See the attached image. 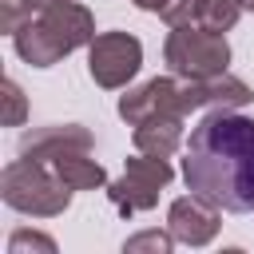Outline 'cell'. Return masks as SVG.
Instances as JSON below:
<instances>
[{
	"instance_id": "6da1fadb",
	"label": "cell",
	"mask_w": 254,
	"mask_h": 254,
	"mask_svg": "<svg viewBox=\"0 0 254 254\" xmlns=\"http://www.w3.org/2000/svg\"><path fill=\"white\" fill-rule=\"evenodd\" d=\"M183 179L187 190L210 198L230 214L254 210V119L214 107L190 131Z\"/></svg>"
},
{
	"instance_id": "7a4b0ae2",
	"label": "cell",
	"mask_w": 254,
	"mask_h": 254,
	"mask_svg": "<svg viewBox=\"0 0 254 254\" xmlns=\"http://www.w3.org/2000/svg\"><path fill=\"white\" fill-rule=\"evenodd\" d=\"M91 40H95V16L75 0H48L36 20L12 32L20 60L32 67H52L75 48H87Z\"/></svg>"
},
{
	"instance_id": "3957f363",
	"label": "cell",
	"mask_w": 254,
	"mask_h": 254,
	"mask_svg": "<svg viewBox=\"0 0 254 254\" xmlns=\"http://www.w3.org/2000/svg\"><path fill=\"white\" fill-rule=\"evenodd\" d=\"M0 198L20 210V214H32V218H56L67 210L71 202V187L56 175L52 163L44 159H16L4 167L0 175Z\"/></svg>"
},
{
	"instance_id": "277c9868",
	"label": "cell",
	"mask_w": 254,
	"mask_h": 254,
	"mask_svg": "<svg viewBox=\"0 0 254 254\" xmlns=\"http://www.w3.org/2000/svg\"><path fill=\"white\" fill-rule=\"evenodd\" d=\"M163 60L183 79H206V75H222L226 71L230 44H226L222 32H206L198 24H179V28L167 32Z\"/></svg>"
},
{
	"instance_id": "5b68a950",
	"label": "cell",
	"mask_w": 254,
	"mask_h": 254,
	"mask_svg": "<svg viewBox=\"0 0 254 254\" xmlns=\"http://www.w3.org/2000/svg\"><path fill=\"white\" fill-rule=\"evenodd\" d=\"M175 179V171H171V163L167 159H159V155H135V159H127L123 163V179H115V183H107L103 190H107V198L115 202V210L123 214V218H131L135 210H151V206H159V194H163V187Z\"/></svg>"
},
{
	"instance_id": "8992f818",
	"label": "cell",
	"mask_w": 254,
	"mask_h": 254,
	"mask_svg": "<svg viewBox=\"0 0 254 254\" xmlns=\"http://www.w3.org/2000/svg\"><path fill=\"white\" fill-rule=\"evenodd\" d=\"M139 67H143V44L131 32H99L87 44V71L107 91L127 87Z\"/></svg>"
},
{
	"instance_id": "52a82bcc",
	"label": "cell",
	"mask_w": 254,
	"mask_h": 254,
	"mask_svg": "<svg viewBox=\"0 0 254 254\" xmlns=\"http://www.w3.org/2000/svg\"><path fill=\"white\" fill-rule=\"evenodd\" d=\"M119 115L135 127V123H147V119H159V115H187V103H183V75L171 79V75H155L139 87H131L127 95H119Z\"/></svg>"
},
{
	"instance_id": "ba28073f",
	"label": "cell",
	"mask_w": 254,
	"mask_h": 254,
	"mask_svg": "<svg viewBox=\"0 0 254 254\" xmlns=\"http://www.w3.org/2000/svg\"><path fill=\"white\" fill-rule=\"evenodd\" d=\"M218 226H222V206H214L210 198H202L194 190L175 198L171 210H167V230L183 246H206L218 234Z\"/></svg>"
},
{
	"instance_id": "9c48e42d",
	"label": "cell",
	"mask_w": 254,
	"mask_h": 254,
	"mask_svg": "<svg viewBox=\"0 0 254 254\" xmlns=\"http://www.w3.org/2000/svg\"><path fill=\"white\" fill-rule=\"evenodd\" d=\"M254 99L250 83L222 71V75H206V79H183V103L187 111H198V107H226V111H238Z\"/></svg>"
},
{
	"instance_id": "30bf717a",
	"label": "cell",
	"mask_w": 254,
	"mask_h": 254,
	"mask_svg": "<svg viewBox=\"0 0 254 254\" xmlns=\"http://www.w3.org/2000/svg\"><path fill=\"white\" fill-rule=\"evenodd\" d=\"M91 131L79 127V123H48V127H32L24 139H20V155L24 159H44L52 163L56 155L64 151H91Z\"/></svg>"
},
{
	"instance_id": "8fae6325",
	"label": "cell",
	"mask_w": 254,
	"mask_h": 254,
	"mask_svg": "<svg viewBox=\"0 0 254 254\" xmlns=\"http://www.w3.org/2000/svg\"><path fill=\"white\" fill-rule=\"evenodd\" d=\"M131 143H135V151H143V155L171 159V155L179 151V143H183V115H159V119L135 123Z\"/></svg>"
},
{
	"instance_id": "7c38bea8",
	"label": "cell",
	"mask_w": 254,
	"mask_h": 254,
	"mask_svg": "<svg viewBox=\"0 0 254 254\" xmlns=\"http://www.w3.org/2000/svg\"><path fill=\"white\" fill-rule=\"evenodd\" d=\"M52 167H56V175L71 190H99V187H107V171L87 151H64V155L52 159Z\"/></svg>"
},
{
	"instance_id": "4fadbf2b",
	"label": "cell",
	"mask_w": 254,
	"mask_h": 254,
	"mask_svg": "<svg viewBox=\"0 0 254 254\" xmlns=\"http://www.w3.org/2000/svg\"><path fill=\"white\" fill-rule=\"evenodd\" d=\"M242 0H198V12H194V24L206 28V32H230L242 16Z\"/></svg>"
},
{
	"instance_id": "5bb4252c",
	"label": "cell",
	"mask_w": 254,
	"mask_h": 254,
	"mask_svg": "<svg viewBox=\"0 0 254 254\" xmlns=\"http://www.w3.org/2000/svg\"><path fill=\"white\" fill-rule=\"evenodd\" d=\"M48 0H0V28L12 36L16 28H24L28 20H36L44 12Z\"/></svg>"
},
{
	"instance_id": "9a60e30c",
	"label": "cell",
	"mask_w": 254,
	"mask_h": 254,
	"mask_svg": "<svg viewBox=\"0 0 254 254\" xmlns=\"http://www.w3.org/2000/svg\"><path fill=\"white\" fill-rule=\"evenodd\" d=\"M175 242H179V238H175L171 230H167V234H163V230H143V234L127 238V242H123V250H127V254H139V250H155V254H167Z\"/></svg>"
},
{
	"instance_id": "2e32d148",
	"label": "cell",
	"mask_w": 254,
	"mask_h": 254,
	"mask_svg": "<svg viewBox=\"0 0 254 254\" xmlns=\"http://www.w3.org/2000/svg\"><path fill=\"white\" fill-rule=\"evenodd\" d=\"M24 250H44V254H56V242L48 234H36V230H16L8 238V254H24Z\"/></svg>"
},
{
	"instance_id": "e0dca14e",
	"label": "cell",
	"mask_w": 254,
	"mask_h": 254,
	"mask_svg": "<svg viewBox=\"0 0 254 254\" xmlns=\"http://www.w3.org/2000/svg\"><path fill=\"white\" fill-rule=\"evenodd\" d=\"M4 103H8V107H4V123H8V127H20L28 103H24V91H20L16 79H4Z\"/></svg>"
},
{
	"instance_id": "ac0fdd59",
	"label": "cell",
	"mask_w": 254,
	"mask_h": 254,
	"mask_svg": "<svg viewBox=\"0 0 254 254\" xmlns=\"http://www.w3.org/2000/svg\"><path fill=\"white\" fill-rule=\"evenodd\" d=\"M194 12H198V0H167V8L159 16L171 28H179V24H194Z\"/></svg>"
},
{
	"instance_id": "d6986e66",
	"label": "cell",
	"mask_w": 254,
	"mask_h": 254,
	"mask_svg": "<svg viewBox=\"0 0 254 254\" xmlns=\"http://www.w3.org/2000/svg\"><path fill=\"white\" fill-rule=\"evenodd\" d=\"M135 4H139L143 12H155V16H159V12L167 8V0H135Z\"/></svg>"
},
{
	"instance_id": "ffe728a7",
	"label": "cell",
	"mask_w": 254,
	"mask_h": 254,
	"mask_svg": "<svg viewBox=\"0 0 254 254\" xmlns=\"http://www.w3.org/2000/svg\"><path fill=\"white\" fill-rule=\"evenodd\" d=\"M242 8H246V12H254V0H242Z\"/></svg>"
}]
</instances>
